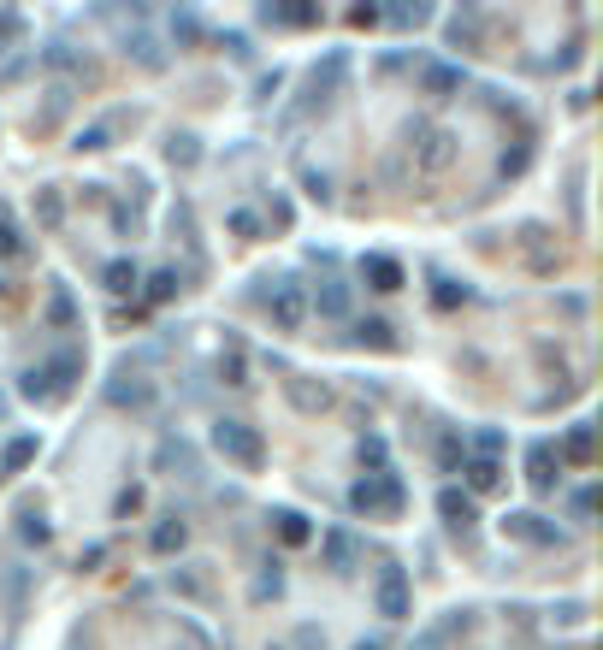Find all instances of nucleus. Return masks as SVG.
Listing matches in <instances>:
<instances>
[{
    "instance_id": "nucleus-1",
    "label": "nucleus",
    "mask_w": 603,
    "mask_h": 650,
    "mask_svg": "<svg viewBox=\"0 0 603 650\" xmlns=\"http://www.w3.org/2000/svg\"><path fill=\"white\" fill-rule=\"evenodd\" d=\"M349 509L367 520H397L408 509V491H402L397 473H361L355 485H349Z\"/></svg>"
},
{
    "instance_id": "nucleus-2",
    "label": "nucleus",
    "mask_w": 603,
    "mask_h": 650,
    "mask_svg": "<svg viewBox=\"0 0 603 650\" xmlns=\"http://www.w3.org/2000/svg\"><path fill=\"white\" fill-rule=\"evenodd\" d=\"M213 450L225 455L231 467H243V473H261L267 467V438L249 420H213Z\"/></svg>"
},
{
    "instance_id": "nucleus-3",
    "label": "nucleus",
    "mask_w": 603,
    "mask_h": 650,
    "mask_svg": "<svg viewBox=\"0 0 603 650\" xmlns=\"http://www.w3.org/2000/svg\"><path fill=\"white\" fill-rule=\"evenodd\" d=\"M77 373H83V355H77V349H60V355H48V361L24 367V373H18V390H24V396H36V402H48V396H66Z\"/></svg>"
},
{
    "instance_id": "nucleus-4",
    "label": "nucleus",
    "mask_w": 603,
    "mask_h": 650,
    "mask_svg": "<svg viewBox=\"0 0 603 650\" xmlns=\"http://www.w3.org/2000/svg\"><path fill=\"white\" fill-rule=\"evenodd\" d=\"M414 166L426 172V178H444L450 172V160H456V130L444 125H414Z\"/></svg>"
},
{
    "instance_id": "nucleus-5",
    "label": "nucleus",
    "mask_w": 603,
    "mask_h": 650,
    "mask_svg": "<svg viewBox=\"0 0 603 650\" xmlns=\"http://www.w3.org/2000/svg\"><path fill=\"white\" fill-rule=\"evenodd\" d=\"M267 320H272V331H302V325H308V290H302L296 278H278V284H272Z\"/></svg>"
},
{
    "instance_id": "nucleus-6",
    "label": "nucleus",
    "mask_w": 603,
    "mask_h": 650,
    "mask_svg": "<svg viewBox=\"0 0 603 650\" xmlns=\"http://www.w3.org/2000/svg\"><path fill=\"white\" fill-rule=\"evenodd\" d=\"M373 609H379L385 621H408L414 591H408V574H402L397 562H385V568H379V580H373Z\"/></svg>"
},
{
    "instance_id": "nucleus-7",
    "label": "nucleus",
    "mask_w": 603,
    "mask_h": 650,
    "mask_svg": "<svg viewBox=\"0 0 603 650\" xmlns=\"http://www.w3.org/2000/svg\"><path fill=\"white\" fill-rule=\"evenodd\" d=\"M278 390H284V402L296 408V414H326L337 396H332V385H320V379H302V373H284L278 379Z\"/></svg>"
},
{
    "instance_id": "nucleus-8",
    "label": "nucleus",
    "mask_w": 603,
    "mask_h": 650,
    "mask_svg": "<svg viewBox=\"0 0 603 650\" xmlns=\"http://www.w3.org/2000/svg\"><path fill=\"white\" fill-rule=\"evenodd\" d=\"M503 538H521V544H538V550L568 544V538H562V526H550L544 515H503Z\"/></svg>"
},
{
    "instance_id": "nucleus-9",
    "label": "nucleus",
    "mask_w": 603,
    "mask_h": 650,
    "mask_svg": "<svg viewBox=\"0 0 603 650\" xmlns=\"http://www.w3.org/2000/svg\"><path fill=\"white\" fill-rule=\"evenodd\" d=\"M107 402H113V408H148V402H154V385H148L142 373H131V367H119L113 385H107Z\"/></svg>"
},
{
    "instance_id": "nucleus-10",
    "label": "nucleus",
    "mask_w": 603,
    "mask_h": 650,
    "mask_svg": "<svg viewBox=\"0 0 603 650\" xmlns=\"http://www.w3.org/2000/svg\"><path fill=\"white\" fill-rule=\"evenodd\" d=\"M527 485H533V491H556V485H562L556 444H533V450H527Z\"/></svg>"
},
{
    "instance_id": "nucleus-11",
    "label": "nucleus",
    "mask_w": 603,
    "mask_h": 650,
    "mask_svg": "<svg viewBox=\"0 0 603 650\" xmlns=\"http://www.w3.org/2000/svg\"><path fill=\"white\" fill-rule=\"evenodd\" d=\"M308 314H320V320H349V284H343V278H320V290L308 296Z\"/></svg>"
},
{
    "instance_id": "nucleus-12",
    "label": "nucleus",
    "mask_w": 603,
    "mask_h": 650,
    "mask_svg": "<svg viewBox=\"0 0 603 650\" xmlns=\"http://www.w3.org/2000/svg\"><path fill=\"white\" fill-rule=\"evenodd\" d=\"M320 556H326V574H355V556H361V544H355L343 526H332V532L320 538Z\"/></svg>"
},
{
    "instance_id": "nucleus-13",
    "label": "nucleus",
    "mask_w": 603,
    "mask_h": 650,
    "mask_svg": "<svg viewBox=\"0 0 603 650\" xmlns=\"http://www.w3.org/2000/svg\"><path fill=\"white\" fill-rule=\"evenodd\" d=\"M462 83H468V71H462V65H444V60L420 65V89H426V95H438V101H450Z\"/></svg>"
},
{
    "instance_id": "nucleus-14",
    "label": "nucleus",
    "mask_w": 603,
    "mask_h": 650,
    "mask_svg": "<svg viewBox=\"0 0 603 650\" xmlns=\"http://www.w3.org/2000/svg\"><path fill=\"white\" fill-rule=\"evenodd\" d=\"M125 130V113H113V119H95V125H83L71 136V148L77 154H101V148H113V136Z\"/></svg>"
},
{
    "instance_id": "nucleus-15",
    "label": "nucleus",
    "mask_w": 603,
    "mask_h": 650,
    "mask_svg": "<svg viewBox=\"0 0 603 650\" xmlns=\"http://www.w3.org/2000/svg\"><path fill=\"white\" fill-rule=\"evenodd\" d=\"M462 473H468V497H491V491H503V461H491V455H468L462 461Z\"/></svg>"
},
{
    "instance_id": "nucleus-16",
    "label": "nucleus",
    "mask_w": 603,
    "mask_h": 650,
    "mask_svg": "<svg viewBox=\"0 0 603 650\" xmlns=\"http://www.w3.org/2000/svg\"><path fill=\"white\" fill-rule=\"evenodd\" d=\"M190 544V526H184V515H166L154 532H148V550L154 556H172V550H184Z\"/></svg>"
},
{
    "instance_id": "nucleus-17",
    "label": "nucleus",
    "mask_w": 603,
    "mask_h": 650,
    "mask_svg": "<svg viewBox=\"0 0 603 650\" xmlns=\"http://www.w3.org/2000/svg\"><path fill=\"white\" fill-rule=\"evenodd\" d=\"M361 278H367L373 290H385V296H391V290H402V266L391 255H361Z\"/></svg>"
},
{
    "instance_id": "nucleus-18",
    "label": "nucleus",
    "mask_w": 603,
    "mask_h": 650,
    "mask_svg": "<svg viewBox=\"0 0 603 650\" xmlns=\"http://www.w3.org/2000/svg\"><path fill=\"white\" fill-rule=\"evenodd\" d=\"M438 515L450 520L456 532H468L473 520H479V515H473V497H468V491H456V485H444V491H438Z\"/></svg>"
},
{
    "instance_id": "nucleus-19",
    "label": "nucleus",
    "mask_w": 603,
    "mask_h": 650,
    "mask_svg": "<svg viewBox=\"0 0 603 650\" xmlns=\"http://www.w3.org/2000/svg\"><path fill=\"white\" fill-rule=\"evenodd\" d=\"M556 461H574V467L592 461V420H574V426H568V438L556 444Z\"/></svg>"
},
{
    "instance_id": "nucleus-20",
    "label": "nucleus",
    "mask_w": 603,
    "mask_h": 650,
    "mask_svg": "<svg viewBox=\"0 0 603 650\" xmlns=\"http://www.w3.org/2000/svg\"><path fill=\"white\" fill-rule=\"evenodd\" d=\"M101 284H107V290H113V296H131L136 284H142V266H136L131 255L107 260V266H101Z\"/></svg>"
},
{
    "instance_id": "nucleus-21",
    "label": "nucleus",
    "mask_w": 603,
    "mask_h": 650,
    "mask_svg": "<svg viewBox=\"0 0 603 650\" xmlns=\"http://www.w3.org/2000/svg\"><path fill=\"white\" fill-rule=\"evenodd\" d=\"M42 320L54 325V331H71V325H77V302H71L66 284H54V290H48V302H42Z\"/></svg>"
},
{
    "instance_id": "nucleus-22",
    "label": "nucleus",
    "mask_w": 603,
    "mask_h": 650,
    "mask_svg": "<svg viewBox=\"0 0 603 650\" xmlns=\"http://www.w3.org/2000/svg\"><path fill=\"white\" fill-rule=\"evenodd\" d=\"M343 71H349V54H326V65H314V101H332V89L343 83Z\"/></svg>"
},
{
    "instance_id": "nucleus-23",
    "label": "nucleus",
    "mask_w": 603,
    "mask_h": 650,
    "mask_svg": "<svg viewBox=\"0 0 603 650\" xmlns=\"http://www.w3.org/2000/svg\"><path fill=\"white\" fill-rule=\"evenodd\" d=\"M355 343H367V349H397V325L385 320V314L355 320Z\"/></svg>"
},
{
    "instance_id": "nucleus-24",
    "label": "nucleus",
    "mask_w": 603,
    "mask_h": 650,
    "mask_svg": "<svg viewBox=\"0 0 603 650\" xmlns=\"http://www.w3.org/2000/svg\"><path fill=\"white\" fill-rule=\"evenodd\" d=\"M36 225H42V231H60V225H66V195L54 190V184L36 190Z\"/></svg>"
},
{
    "instance_id": "nucleus-25",
    "label": "nucleus",
    "mask_w": 603,
    "mask_h": 650,
    "mask_svg": "<svg viewBox=\"0 0 603 650\" xmlns=\"http://www.w3.org/2000/svg\"><path fill=\"white\" fill-rule=\"evenodd\" d=\"M154 461H160V473H172V467H178L184 479L196 473V450H190L184 438H166V444H160V455H154Z\"/></svg>"
},
{
    "instance_id": "nucleus-26",
    "label": "nucleus",
    "mask_w": 603,
    "mask_h": 650,
    "mask_svg": "<svg viewBox=\"0 0 603 650\" xmlns=\"http://www.w3.org/2000/svg\"><path fill=\"white\" fill-rule=\"evenodd\" d=\"M219 385H231V390H249L255 379H249V355L243 349H225L219 355Z\"/></svg>"
},
{
    "instance_id": "nucleus-27",
    "label": "nucleus",
    "mask_w": 603,
    "mask_h": 650,
    "mask_svg": "<svg viewBox=\"0 0 603 650\" xmlns=\"http://www.w3.org/2000/svg\"><path fill=\"white\" fill-rule=\"evenodd\" d=\"M355 461H361V467H373V473H391V450H385V438H379V432H367V438L355 444Z\"/></svg>"
},
{
    "instance_id": "nucleus-28",
    "label": "nucleus",
    "mask_w": 603,
    "mask_h": 650,
    "mask_svg": "<svg viewBox=\"0 0 603 650\" xmlns=\"http://www.w3.org/2000/svg\"><path fill=\"white\" fill-rule=\"evenodd\" d=\"M278 538H284V544H308V538H314V526H308V515H302V509H278Z\"/></svg>"
},
{
    "instance_id": "nucleus-29",
    "label": "nucleus",
    "mask_w": 603,
    "mask_h": 650,
    "mask_svg": "<svg viewBox=\"0 0 603 650\" xmlns=\"http://www.w3.org/2000/svg\"><path fill=\"white\" fill-rule=\"evenodd\" d=\"M261 18H267V24H296V30H302V24H320V6H261Z\"/></svg>"
},
{
    "instance_id": "nucleus-30",
    "label": "nucleus",
    "mask_w": 603,
    "mask_h": 650,
    "mask_svg": "<svg viewBox=\"0 0 603 650\" xmlns=\"http://www.w3.org/2000/svg\"><path fill=\"white\" fill-rule=\"evenodd\" d=\"M296 172H302V190L314 195V201H332V172H326V166H314V160H302V166H296Z\"/></svg>"
},
{
    "instance_id": "nucleus-31",
    "label": "nucleus",
    "mask_w": 603,
    "mask_h": 650,
    "mask_svg": "<svg viewBox=\"0 0 603 650\" xmlns=\"http://www.w3.org/2000/svg\"><path fill=\"white\" fill-rule=\"evenodd\" d=\"M178 290H184V272H178V266H160V272L148 278V302H172Z\"/></svg>"
},
{
    "instance_id": "nucleus-32",
    "label": "nucleus",
    "mask_w": 603,
    "mask_h": 650,
    "mask_svg": "<svg viewBox=\"0 0 603 650\" xmlns=\"http://www.w3.org/2000/svg\"><path fill=\"white\" fill-rule=\"evenodd\" d=\"M30 461H36V438L24 432V438H12V444H6V455H0V473H18V467H30Z\"/></svg>"
},
{
    "instance_id": "nucleus-33",
    "label": "nucleus",
    "mask_w": 603,
    "mask_h": 650,
    "mask_svg": "<svg viewBox=\"0 0 603 650\" xmlns=\"http://www.w3.org/2000/svg\"><path fill=\"white\" fill-rule=\"evenodd\" d=\"M166 160H172V166H196V160H201V142L190 136V130H178V136L166 142Z\"/></svg>"
},
{
    "instance_id": "nucleus-34",
    "label": "nucleus",
    "mask_w": 603,
    "mask_h": 650,
    "mask_svg": "<svg viewBox=\"0 0 603 650\" xmlns=\"http://www.w3.org/2000/svg\"><path fill=\"white\" fill-rule=\"evenodd\" d=\"M18 538H24V544H36V550H42V544H48V538H54V532H48V520L36 515V509H24V515H18Z\"/></svg>"
},
{
    "instance_id": "nucleus-35",
    "label": "nucleus",
    "mask_w": 603,
    "mask_h": 650,
    "mask_svg": "<svg viewBox=\"0 0 603 650\" xmlns=\"http://www.w3.org/2000/svg\"><path fill=\"white\" fill-rule=\"evenodd\" d=\"M125 48H131V54H136V65H148V71H166V54L154 48V36H131Z\"/></svg>"
},
{
    "instance_id": "nucleus-36",
    "label": "nucleus",
    "mask_w": 603,
    "mask_h": 650,
    "mask_svg": "<svg viewBox=\"0 0 603 650\" xmlns=\"http://www.w3.org/2000/svg\"><path fill=\"white\" fill-rule=\"evenodd\" d=\"M462 461H468V444H462L456 432H444V438H438V467H450V473H456Z\"/></svg>"
},
{
    "instance_id": "nucleus-37",
    "label": "nucleus",
    "mask_w": 603,
    "mask_h": 650,
    "mask_svg": "<svg viewBox=\"0 0 603 650\" xmlns=\"http://www.w3.org/2000/svg\"><path fill=\"white\" fill-rule=\"evenodd\" d=\"M450 42H479V12H450Z\"/></svg>"
},
{
    "instance_id": "nucleus-38",
    "label": "nucleus",
    "mask_w": 603,
    "mask_h": 650,
    "mask_svg": "<svg viewBox=\"0 0 603 650\" xmlns=\"http://www.w3.org/2000/svg\"><path fill=\"white\" fill-rule=\"evenodd\" d=\"M12 255H24V237H18V225L0 213V260H12Z\"/></svg>"
},
{
    "instance_id": "nucleus-39",
    "label": "nucleus",
    "mask_w": 603,
    "mask_h": 650,
    "mask_svg": "<svg viewBox=\"0 0 603 650\" xmlns=\"http://www.w3.org/2000/svg\"><path fill=\"white\" fill-rule=\"evenodd\" d=\"M231 237H243V243H249V237H261V219H255L249 207H237V213H231Z\"/></svg>"
},
{
    "instance_id": "nucleus-40",
    "label": "nucleus",
    "mask_w": 603,
    "mask_h": 650,
    "mask_svg": "<svg viewBox=\"0 0 603 650\" xmlns=\"http://www.w3.org/2000/svg\"><path fill=\"white\" fill-rule=\"evenodd\" d=\"M18 36H24V18H18V12H0V54H6Z\"/></svg>"
},
{
    "instance_id": "nucleus-41",
    "label": "nucleus",
    "mask_w": 603,
    "mask_h": 650,
    "mask_svg": "<svg viewBox=\"0 0 603 650\" xmlns=\"http://www.w3.org/2000/svg\"><path fill=\"white\" fill-rule=\"evenodd\" d=\"M142 509V485H125L119 497H113V515H136Z\"/></svg>"
},
{
    "instance_id": "nucleus-42",
    "label": "nucleus",
    "mask_w": 603,
    "mask_h": 650,
    "mask_svg": "<svg viewBox=\"0 0 603 650\" xmlns=\"http://www.w3.org/2000/svg\"><path fill=\"white\" fill-rule=\"evenodd\" d=\"M462 296H468V290H456V284H450V278H438V296H432V302H438V308H456V302H462Z\"/></svg>"
},
{
    "instance_id": "nucleus-43",
    "label": "nucleus",
    "mask_w": 603,
    "mask_h": 650,
    "mask_svg": "<svg viewBox=\"0 0 603 650\" xmlns=\"http://www.w3.org/2000/svg\"><path fill=\"white\" fill-rule=\"evenodd\" d=\"M101 562H107V544H89V550H83V556H77V568H83V574H95V568H101Z\"/></svg>"
},
{
    "instance_id": "nucleus-44",
    "label": "nucleus",
    "mask_w": 603,
    "mask_h": 650,
    "mask_svg": "<svg viewBox=\"0 0 603 650\" xmlns=\"http://www.w3.org/2000/svg\"><path fill=\"white\" fill-rule=\"evenodd\" d=\"M172 36H178V42H196V36H201V24L190 18V12H184V18H172Z\"/></svg>"
},
{
    "instance_id": "nucleus-45",
    "label": "nucleus",
    "mask_w": 603,
    "mask_h": 650,
    "mask_svg": "<svg viewBox=\"0 0 603 650\" xmlns=\"http://www.w3.org/2000/svg\"><path fill=\"white\" fill-rule=\"evenodd\" d=\"M267 213H272V225H278V231H284V225H290V219H296V213H290V201H284V195H272V201H267Z\"/></svg>"
},
{
    "instance_id": "nucleus-46",
    "label": "nucleus",
    "mask_w": 603,
    "mask_h": 650,
    "mask_svg": "<svg viewBox=\"0 0 603 650\" xmlns=\"http://www.w3.org/2000/svg\"><path fill=\"white\" fill-rule=\"evenodd\" d=\"M172 591H184V597H201V591H207V585H201L196 574H172Z\"/></svg>"
},
{
    "instance_id": "nucleus-47",
    "label": "nucleus",
    "mask_w": 603,
    "mask_h": 650,
    "mask_svg": "<svg viewBox=\"0 0 603 650\" xmlns=\"http://www.w3.org/2000/svg\"><path fill=\"white\" fill-rule=\"evenodd\" d=\"M408 650H444V633H438V627H426V633H420Z\"/></svg>"
},
{
    "instance_id": "nucleus-48",
    "label": "nucleus",
    "mask_w": 603,
    "mask_h": 650,
    "mask_svg": "<svg viewBox=\"0 0 603 650\" xmlns=\"http://www.w3.org/2000/svg\"><path fill=\"white\" fill-rule=\"evenodd\" d=\"M349 650H385V639H361V645H349Z\"/></svg>"
},
{
    "instance_id": "nucleus-49",
    "label": "nucleus",
    "mask_w": 603,
    "mask_h": 650,
    "mask_svg": "<svg viewBox=\"0 0 603 650\" xmlns=\"http://www.w3.org/2000/svg\"><path fill=\"white\" fill-rule=\"evenodd\" d=\"M0 414H6V396H0Z\"/></svg>"
}]
</instances>
